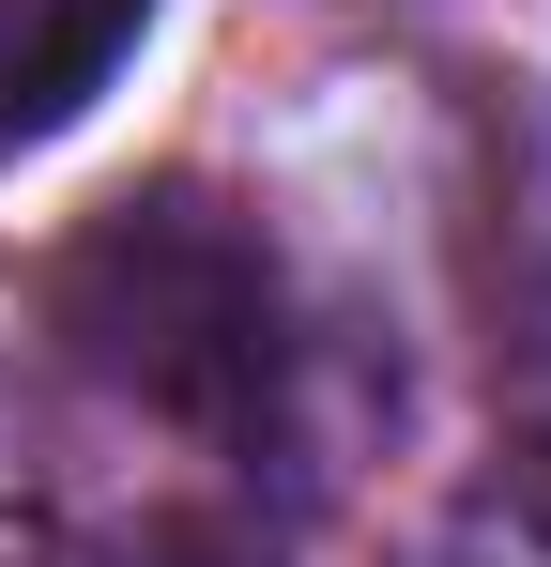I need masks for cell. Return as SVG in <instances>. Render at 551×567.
<instances>
[{
    "mask_svg": "<svg viewBox=\"0 0 551 567\" xmlns=\"http://www.w3.org/2000/svg\"><path fill=\"white\" fill-rule=\"evenodd\" d=\"M46 338L169 430H261L291 383V291L246 199L123 185L46 246Z\"/></svg>",
    "mask_w": 551,
    "mask_h": 567,
    "instance_id": "6da1fadb",
    "label": "cell"
},
{
    "mask_svg": "<svg viewBox=\"0 0 551 567\" xmlns=\"http://www.w3.org/2000/svg\"><path fill=\"white\" fill-rule=\"evenodd\" d=\"M154 0H0V154L62 138L123 62H138Z\"/></svg>",
    "mask_w": 551,
    "mask_h": 567,
    "instance_id": "7a4b0ae2",
    "label": "cell"
},
{
    "mask_svg": "<svg viewBox=\"0 0 551 567\" xmlns=\"http://www.w3.org/2000/svg\"><path fill=\"white\" fill-rule=\"evenodd\" d=\"M445 567H551V445L490 461V475L445 506Z\"/></svg>",
    "mask_w": 551,
    "mask_h": 567,
    "instance_id": "3957f363",
    "label": "cell"
},
{
    "mask_svg": "<svg viewBox=\"0 0 551 567\" xmlns=\"http://www.w3.org/2000/svg\"><path fill=\"white\" fill-rule=\"evenodd\" d=\"M46 567H276L261 522H230V506H138V522H92L77 553Z\"/></svg>",
    "mask_w": 551,
    "mask_h": 567,
    "instance_id": "277c9868",
    "label": "cell"
},
{
    "mask_svg": "<svg viewBox=\"0 0 551 567\" xmlns=\"http://www.w3.org/2000/svg\"><path fill=\"white\" fill-rule=\"evenodd\" d=\"M506 369H521V414H537V445H551V277L521 291V322H506Z\"/></svg>",
    "mask_w": 551,
    "mask_h": 567,
    "instance_id": "5b68a950",
    "label": "cell"
}]
</instances>
